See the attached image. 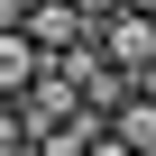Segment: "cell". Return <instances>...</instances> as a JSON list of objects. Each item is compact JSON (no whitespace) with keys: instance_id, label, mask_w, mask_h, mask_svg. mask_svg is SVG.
<instances>
[{"instance_id":"1","label":"cell","mask_w":156,"mask_h":156,"mask_svg":"<svg viewBox=\"0 0 156 156\" xmlns=\"http://www.w3.org/2000/svg\"><path fill=\"white\" fill-rule=\"evenodd\" d=\"M37 156H110V110L73 101L64 119H46V129H37Z\"/></svg>"},{"instance_id":"2","label":"cell","mask_w":156,"mask_h":156,"mask_svg":"<svg viewBox=\"0 0 156 156\" xmlns=\"http://www.w3.org/2000/svg\"><path fill=\"white\" fill-rule=\"evenodd\" d=\"M28 37H37L46 64H55V55H73V46H92V19L73 9V0H37V9H28Z\"/></svg>"},{"instance_id":"3","label":"cell","mask_w":156,"mask_h":156,"mask_svg":"<svg viewBox=\"0 0 156 156\" xmlns=\"http://www.w3.org/2000/svg\"><path fill=\"white\" fill-rule=\"evenodd\" d=\"M101 55H110V64H147V55H156V19H147V9H110V19H101Z\"/></svg>"},{"instance_id":"4","label":"cell","mask_w":156,"mask_h":156,"mask_svg":"<svg viewBox=\"0 0 156 156\" xmlns=\"http://www.w3.org/2000/svg\"><path fill=\"white\" fill-rule=\"evenodd\" d=\"M110 156H156V101L147 92H129L110 110Z\"/></svg>"},{"instance_id":"5","label":"cell","mask_w":156,"mask_h":156,"mask_svg":"<svg viewBox=\"0 0 156 156\" xmlns=\"http://www.w3.org/2000/svg\"><path fill=\"white\" fill-rule=\"evenodd\" d=\"M37 64H46V46H37L28 28H0V101H19V92L37 83Z\"/></svg>"},{"instance_id":"6","label":"cell","mask_w":156,"mask_h":156,"mask_svg":"<svg viewBox=\"0 0 156 156\" xmlns=\"http://www.w3.org/2000/svg\"><path fill=\"white\" fill-rule=\"evenodd\" d=\"M19 101H28V110H37V129H46V119H64L73 101H83V83H73V73H64V64H37V83H28Z\"/></svg>"},{"instance_id":"7","label":"cell","mask_w":156,"mask_h":156,"mask_svg":"<svg viewBox=\"0 0 156 156\" xmlns=\"http://www.w3.org/2000/svg\"><path fill=\"white\" fill-rule=\"evenodd\" d=\"M129 92H138V83H129V64H110V55H92V73H83V101H92V110H119Z\"/></svg>"},{"instance_id":"8","label":"cell","mask_w":156,"mask_h":156,"mask_svg":"<svg viewBox=\"0 0 156 156\" xmlns=\"http://www.w3.org/2000/svg\"><path fill=\"white\" fill-rule=\"evenodd\" d=\"M0 156H37V110L28 101H0Z\"/></svg>"},{"instance_id":"9","label":"cell","mask_w":156,"mask_h":156,"mask_svg":"<svg viewBox=\"0 0 156 156\" xmlns=\"http://www.w3.org/2000/svg\"><path fill=\"white\" fill-rule=\"evenodd\" d=\"M119 9H147V19H156V0H119Z\"/></svg>"}]
</instances>
